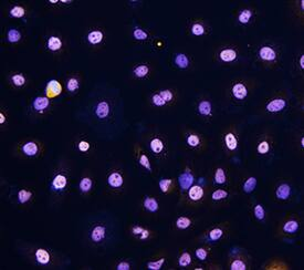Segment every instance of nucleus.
Segmentation results:
<instances>
[{
  "label": "nucleus",
  "mask_w": 304,
  "mask_h": 270,
  "mask_svg": "<svg viewBox=\"0 0 304 270\" xmlns=\"http://www.w3.org/2000/svg\"><path fill=\"white\" fill-rule=\"evenodd\" d=\"M110 236V228L103 222L91 224L87 229V241L93 246H102L107 242Z\"/></svg>",
  "instance_id": "11"
},
{
  "label": "nucleus",
  "mask_w": 304,
  "mask_h": 270,
  "mask_svg": "<svg viewBox=\"0 0 304 270\" xmlns=\"http://www.w3.org/2000/svg\"><path fill=\"white\" fill-rule=\"evenodd\" d=\"M158 187L163 194H172L176 190V182L174 178H162L158 182Z\"/></svg>",
  "instance_id": "43"
},
{
  "label": "nucleus",
  "mask_w": 304,
  "mask_h": 270,
  "mask_svg": "<svg viewBox=\"0 0 304 270\" xmlns=\"http://www.w3.org/2000/svg\"><path fill=\"white\" fill-rule=\"evenodd\" d=\"M257 186H258V178L254 175H249L242 178L239 188L244 194L249 195L251 193L255 192Z\"/></svg>",
  "instance_id": "33"
},
{
  "label": "nucleus",
  "mask_w": 304,
  "mask_h": 270,
  "mask_svg": "<svg viewBox=\"0 0 304 270\" xmlns=\"http://www.w3.org/2000/svg\"><path fill=\"white\" fill-rule=\"evenodd\" d=\"M130 234L132 237H134L140 242H148L154 237V232L152 229H149L145 226L138 225V224L131 226Z\"/></svg>",
  "instance_id": "29"
},
{
  "label": "nucleus",
  "mask_w": 304,
  "mask_h": 270,
  "mask_svg": "<svg viewBox=\"0 0 304 270\" xmlns=\"http://www.w3.org/2000/svg\"><path fill=\"white\" fill-rule=\"evenodd\" d=\"M165 263H166V257L164 255H157L146 263V268L149 270H159L164 267Z\"/></svg>",
  "instance_id": "45"
},
{
  "label": "nucleus",
  "mask_w": 304,
  "mask_h": 270,
  "mask_svg": "<svg viewBox=\"0 0 304 270\" xmlns=\"http://www.w3.org/2000/svg\"><path fill=\"white\" fill-rule=\"evenodd\" d=\"M230 270H248L251 267L250 257L245 253H231L228 261Z\"/></svg>",
  "instance_id": "21"
},
{
  "label": "nucleus",
  "mask_w": 304,
  "mask_h": 270,
  "mask_svg": "<svg viewBox=\"0 0 304 270\" xmlns=\"http://www.w3.org/2000/svg\"><path fill=\"white\" fill-rule=\"evenodd\" d=\"M73 147L79 154L83 156H91L93 154L95 150L94 143L92 142L89 137L84 134H80L74 137L73 140Z\"/></svg>",
  "instance_id": "22"
},
{
  "label": "nucleus",
  "mask_w": 304,
  "mask_h": 270,
  "mask_svg": "<svg viewBox=\"0 0 304 270\" xmlns=\"http://www.w3.org/2000/svg\"><path fill=\"white\" fill-rule=\"evenodd\" d=\"M193 265V257L188 251L180 252L177 258V267L188 268Z\"/></svg>",
  "instance_id": "46"
},
{
  "label": "nucleus",
  "mask_w": 304,
  "mask_h": 270,
  "mask_svg": "<svg viewBox=\"0 0 304 270\" xmlns=\"http://www.w3.org/2000/svg\"><path fill=\"white\" fill-rule=\"evenodd\" d=\"M273 195H275L276 201L286 203L289 202L293 196V186L290 182L280 181L278 182L275 190H273Z\"/></svg>",
  "instance_id": "24"
},
{
  "label": "nucleus",
  "mask_w": 304,
  "mask_h": 270,
  "mask_svg": "<svg viewBox=\"0 0 304 270\" xmlns=\"http://www.w3.org/2000/svg\"><path fill=\"white\" fill-rule=\"evenodd\" d=\"M213 183L217 186H223L228 183V174H227V171L225 167L217 166L214 170Z\"/></svg>",
  "instance_id": "41"
},
{
  "label": "nucleus",
  "mask_w": 304,
  "mask_h": 270,
  "mask_svg": "<svg viewBox=\"0 0 304 270\" xmlns=\"http://www.w3.org/2000/svg\"><path fill=\"white\" fill-rule=\"evenodd\" d=\"M282 51L277 43L264 42L256 50V58L262 67L268 69L277 68L281 62Z\"/></svg>",
  "instance_id": "3"
},
{
  "label": "nucleus",
  "mask_w": 304,
  "mask_h": 270,
  "mask_svg": "<svg viewBox=\"0 0 304 270\" xmlns=\"http://www.w3.org/2000/svg\"><path fill=\"white\" fill-rule=\"evenodd\" d=\"M240 139L238 130L235 125H230L223 131L221 133V146L223 150L228 156L235 155L239 150Z\"/></svg>",
  "instance_id": "10"
},
{
  "label": "nucleus",
  "mask_w": 304,
  "mask_h": 270,
  "mask_svg": "<svg viewBox=\"0 0 304 270\" xmlns=\"http://www.w3.org/2000/svg\"><path fill=\"white\" fill-rule=\"evenodd\" d=\"M184 143L186 145L187 149L194 152H202L206 147H207V141H206L205 136L202 135L197 131H194L192 129H187L184 131L183 133Z\"/></svg>",
  "instance_id": "14"
},
{
  "label": "nucleus",
  "mask_w": 304,
  "mask_h": 270,
  "mask_svg": "<svg viewBox=\"0 0 304 270\" xmlns=\"http://www.w3.org/2000/svg\"><path fill=\"white\" fill-rule=\"evenodd\" d=\"M82 86V75L80 73H70L65 79V91L71 95L76 94Z\"/></svg>",
  "instance_id": "30"
},
{
  "label": "nucleus",
  "mask_w": 304,
  "mask_h": 270,
  "mask_svg": "<svg viewBox=\"0 0 304 270\" xmlns=\"http://www.w3.org/2000/svg\"><path fill=\"white\" fill-rule=\"evenodd\" d=\"M42 45L48 53L54 55V57L63 55L66 48H68L64 37L58 31H50L45 33L42 40Z\"/></svg>",
  "instance_id": "5"
},
{
  "label": "nucleus",
  "mask_w": 304,
  "mask_h": 270,
  "mask_svg": "<svg viewBox=\"0 0 304 270\" xmlns=\"http://www.w3.org/2000/svg\"><path fill=\"white\" fill-rule=\"evenodd\" d=\"M17 154L25 159H38L44 152L42 142L35 139H27L19 142L16 146Z\"/></svg>",
  "instance_id": "9"
},
{
  "label": "nucleus",
  "mask_w": 304,
  "mask_h": 270,
  "mask_svg": "<svg viewBox=\"0 0 304 270\" xmlns=\"http://www.w3.org/2000/svg\"><path fill=\"white\" fill-rule=\"evenodd\" d=\"M187 31L194 37H204L210 32V27L203 19H192L187 23Z\"/></svg>",
  "instance_id": "26"
},
{
  "label": "nucleus",
  "mask_w": 304,
  "mask_h": 270,
  "mask_svg": "<svg viewBox=\"0 0 304 270\" xmlns=\"http://www.w3.org/2000/svg\"><path fill=\"white\" fill-rule=\"evenodd\" d=\"M193 224L194 221L192 217L179 216L176 218V221H175V228H176L177 231H186V229H189L193 226Z\"/></svg>",
  "instance_id": "47"
},
{
  "label": "nucleus",
  "mask_w": 304,
  "mask_h": 270,
  "mask_svg": "<svg viewBox=\"0 0 304 270\" xmlns=\"http://www.w3.org/2000/svg\"><path fill=\"white\" fill-rule=\"evenodd\" d=\"M229 197H230V193L228 191L224 190V188H218V190H215L213 193H211L210 200L214 204L223 203L228 200Z\"/></svg>",
  "instance_id": "49"
},
{
  "label": "nucleus",
  "mask_w": 304,
  "mask_h": 270,
  "mask_svg": "<svg viewBox=\"0 0 304 270\" xmlns=\"http://www.w3.org/2000/svg\"><path fill=\"white\" fill-rule=\"evenodd\" d=\"M149 102H151V104L156 106V108H165V106H167V103L165 102V100L162 98V95L157 92H154L151 98H149Z\"/></svg>",
  "instance_id": "54"
},
{
  "label": "nucleus",
  "mask_w": 304,
  "mask_h": 270,
  "mask_svg": "<svg viewBox=\"0 0 304 270\" xmlns=\"http://www.w3.org/2000/svg\"><path fill=\"white\" fill-rule=\"evenodd\" d=\"M236 20L238 24L244 25H250L251 23H254L256 20V10L251 7H244L238 10L236 16Z\"/></svg>",
  "instance_id": "28"
},
{
  "label": "nucleus",
  "mask_w": 304,
  "mask_h": 270,
  "mask_svg": "<svg viewBox=\"0 0 304 270\" xmlns=\"http://www.w3.org/2000/svg\"><path fill=\"white\" fill-rule=\"evenodd\" d=\"M34 197V193L32 190L27 187L18 188L16 192V202L19 205H27V204L31 203Z\"/></svg>",
  "instance_id": "34"
},
{
  "label": "nucleus",
  "mask_w": 304,
  "mask_h": 270,
  "mask_svg": "<svg viewBox=\"0 0 304 270\" xmlns=\"http://www.w3.org/2000/svg\"><path fill=\"white\" fill-rule=\"evenodd\" d=\"M300 228H301L300 217L296 215V214H291V215H288L285 220L280 223L279 228H278L277 232V236L283 239L293 237L300 232Z\"/></svg>",
  "instance_id": "13"
},
{
  "label": "nucleus",
  "mask_w": 304,
  "mask_h": 270,
  "mask_svg": "<svg viewBox=\"0 0 304 270\" xmlns=\"http://www.w3.org/2000/svg\"><path fill=\"white\" fill-rule=\"evenodd\" d=\"M173 62L175 64V67L180 69V70H186L190 67V64H192V61H190V58L186 53L184 52H178L174 55Z\"/></svg>",
  "instance_id": "42"
},
{
  "label": "nucleus",
  "mask_w": 304,
  "mask_h": 270,
  "mask_svg": "<svg viewBox=\"0 0 304 270\" xmlns=\"http://www.w3.org/2000/svg\"><path fill=\"white\" fill-rule=\"evenodd\" d=\"M290 10L292 16L295 17L297 21L302 24L304 18V0H297V1L290 2Z\"/></svg>",
  "instance_id": "39"
},
{
  "label": "nucleus",
  "mask_w": 304,
  "mask_h": 270,
  "mask_svg": "<svg viewBox=\"0 0 304 270\" xmlns=\"http://www.w3.org/2000/svg\"><path fill=\"white\" fill-rule=\"evenodd\" d=\"M152 72V68L148 63H138L134 65L132 69V74L135 79H146Z\"/></svg>",
  "instance_id": "38"
},
{
  "label": "nucleus",
  "mask_w": 304,
  "mask_h": 270,
  "mask_svg": "<svg viewBox=\"0 0 304 270\" xmlns=\"http://www.w3.org/2000/svg\"><path fill=\"white\" fill-rule=\"evenodd\" d=\"M28 78L22 72H11L8 75V83L12 89H22L27 85Z\"/></svg>",
  "instance_id": "32"
},
{
  "label": "nucleus",
  "mask_w": 304,
  "mask_h": 270,
  "mask_svg": "<svg viewBox=\"0 0 304 270\" xmlns=\"http://www.w3.org/2000/svg\"><path fill=\"white\" fill-rule=\"evenodd\" d=\"M228 228H229L228 223H220L217 224V225L211 226L202 235V241L205 242L206 244H215L223 241V239L227 236Z\"/></svg>",
  "instance_id": "16"
},
{
  "label": "nucleus",
  "mask_w": 304,
  "mask_h": 270,
  "mask_svg": "<svg viewBox=\"0 0 304 270\" xmlns=\"http://www.w3.org/2000/svg\"><path fill=\"white\" fill-rule=\"evenodd\" d=\"M240 58V50L235 44H221L215 50L214 59L221 64L235 63Z\"/></svg>",
  "instance_id": "12"
},
{
  "label": "nucleus",
  "mask_w": 304,
  "mask_h": 270,
  "mask_svg": "<svg viewBox=\"0 0 304 270\" xmlns=\"http://www.w3.org/2000/svg\"><path fill=\"white\" fill-rule=\"evenodd\" d=\"M51 110V101L45 95L35 96L30 102L29 112L34 116H43Z\"/></svg>",
  "instance_id": "20"
},
{
  "label": "nucleus",
  "mask_w": 304,
  "mask_h": 270,
  "mask_svg": "<svg viewBox=\"0 0 304 270\" xmlns=\"http://www.w3.org/2000/svg\"><path fill=\"white\" fill-rule=\"evenodd\" d=\"M94 188V178L90 172H85L79 182V192L81 195H90Z\"/></svg>",
  "instance_id": "31"
},
{
  "label": "nucleus",
  "mask_w": 304,
  "mask_h": 270,
  "mask_svg": "<svg viewBox=\"0 0 304 270\" xmlns=\"http://www.w3.org/2000/svg\"><path fill=\"white\" fill-rule=\"evenodd\" d=\"M158 93L162 95V98L165 100V102H166L167 105H171L176 101V93H175L172 89L159 90Z\"/></svg>",
  "instance_id": "51"
},
{
  "label": "nucleus",
  "mask_w": 304,
  "mask_h": 270,
  "mask_svg": "<svg viewBox=\"0 0 304 270\" xmlns=\"http://www.w3.org/2000/svg\"><path fill=\"white\" fill-rule=\"evenodd\" d=\"M252 88H254V84H252V81L250 80H235L230 83L228 88V98L234 103H241V102H245L248 99Z\"/></svg>",
  "instance_id": "6"
},
{
  "label": "nucleus",
  "mask_w": 304,
  "mask_h": 270,
  "mask_svg": "<svg viewBox=\"0 0 304 270\" xmlns=\"http://www.w3.org/2000/svg\"><path fill=\"white\" fill-rule=\"evenodd\" d=\"M195 181L196 176L192 165L186 164L178 176V184L180 188V194H182L180 198H183L184 195L186 194V192L195 184Z\"/></svg>",
  "instance_id": "19"
},
{
  "label": "nucleus",
  "mask_w": 304,
  "mask_h": 270,
  "mask_svg": "<svg viewBox=\"0 0 304 270\" xmlns=\"http://www.w3.org/2000/svg\"><path fill=\"white\" fill-rule=\"evenodd\" d=\"M196 113L205 121H210L214 118V104L211 102L210 99L203 96V98H199L196 102L195 106Z\"/></svg>",
  "instance_id": "23"
},
{
  "label": "nucleus",
  "mask_w": 304,
  "mask_h": 270,
  "mask_svg": "<svg viewBox=\"0 0 304 270\" xmlns=\"http://www.w3.org/2000/svg\"><path fill=\"white\" fill-rule=\"evenodd\" d=\"M264 269L266 270H289L290 266L286 263L281 261L279 258H273L270 259L269 262H267L264 266Z\"/></svg>",
  "instance_id": "44"
},
{
  "label": "nucleus",
  "mask_w": 304,
  "mask_h": 270,
  "mask_svg": "<svg viewBox=\"0 0 304 270\" xmlns=\"http://www.w3.org/2000/svg\"><path fill=\"white\" fill-rule=\"evenodd\" d=\"M72 182V170L68 162L56 164L48 177L49 193L53 202H60L68 195Z\"/></svg>",
  "instance_id": "1"
},
{
  "label": "nucleus",
  "mask_w": 304,
  "mask_h": 270,
  "mask_svg": "<svg viewBox=\"0 0 304 270\" xmlns=\"http://www.w3.org/2000/svg\"><path fill=\"white\" fill-rule=\"evenodd\" d=\"M6 40L10 44L19 43L22 40V33L17 28H9L6 33Z\"/></svg>",
  "instance_id": "48"
},
{
  "label": "nucleus",
  "mask_w": 304,
  "mask_h": 270,
  "mask_svg": "<svg viewBox=\"0 0 304 270\" xmlns=\"http://www.w3.org/2000/svg\"><path fill=\"white\" fill-rule=\"evenodd\" d=\"M206 193H207V191L203 185L194 184L180 200L188 206H197L204 202Z\"/></svg>",
  "instance_id": "18"
},
{
  "label": "nucleus",
  "mask_w": 304,
  "mask_h": 270,
  "mask_svg": "<svg viewBox=\"0 0 304 270\" xmlns=\"http://www.w3.org/2000/svg\"><path fill=\"white\" fill-rule=\"evenodd\" d=\"M251 214L255 220L259 223H264L267 220L266 208L259 202H255L251 204Z\"/></svg>",
  "instance_id": "40"
},
{
  "label": "nucleus",
  "mask_w": 304,
  "mask_h": 270,
  "mask_svg": "<svg viewBox=\"0 0 304 270\" xmlns=\"http://www.w3.org/2000/svg\"><path fill=\"white\" fill-rule=\"evenodd\" d=\"M132 35L133 38L137 40V41H146V40L149 38V34L146 31L145 29H143L141 27H135L133 29L132 31Z\"/></svg>",
  "instance_id": "52"
},
{
  "label": "nucleus",
  "mask_w": 304,
  "mask_h": 270,
  "mask_svg": "<svg viewBox=\"0 0 304 270\" xmlns=\"http://www.w3.org/2000/svg\"><path fill=\"white\" fill-rule=\"evenodd\" d=\"M112 103L106 99H101L93 106V114L99 121H106L112 116Z\"/></svg>",
  "instance_id": "25"
},
{
  "label": "nucleus",
  "mask_w": 304,
  "mask_h": 270,
  "mask_svg": "<svg viewBox=\"0 0 304 270\" xmlns=\"http://www.w3.org/2000/svg\"><path fill=\"white\" fill-rule=\"evenodd\" d=\"M275 147V136L270 132H264L258 135L255 144L256 154L260 157H268L272 154Z\"/></svg>",
  "instance_id": "15"
},
{
  "label": "nucleus",
  "mask_w": 304,
  "mask_h": 270,
  "mask_svg": "<svg viewBox=\"0 0 304 270\" xmlns=\"http://www.w3.org/2000/svg\"><path fill=\"white\" fill-rule=\"evenodd\" d=\"M304 70V54L303 52H299L295 59H293V71L299 75L303 73Z\"/></svg>",
  "instance_id": "50"
},
{
  "label": "nucleus",
  "mask_w": 304,
  "mask_h": 270,
  "mask_svg": "<svg viewBox=\"0 0 304 270\" xmlns=\"http://www.w3.org/2000/svg\"><path fill=\"white\" fill-rule=\"evenodd\" d=\"M106 34L103 28L92 27L84 35V42L91 49H100L105 42Z\"/></svg>",
  "instance_id": "17"
},
{
  "label": "nucleus",
  "mask_w": 304,
  "mask_h": 270,
  "mask_svg": "<svg viewBox=\"0 0 304 270\" xmlns=\"http://www.w3.org/2000/svg\"><path fill=\"white\" fill-rule=\"evenodd\" d=\"M210 255V247L209 246H203L199 247L195 251V256L199 262H206Z\"/></svg>",
  "instance_id": "53"
},
{
  "label": "nucleus",
  "mask_w": 304,
  "mask_h": 270,
  "mask_svg": "<svg viewBox=\"0 0 304 270\" xmlns=\"http://www.w3.org/2000/svg\"><path fill=\"white\" fill-rule=\"evenodd\" d=\"M143 210L149 214H156L159 211V202L156 197L146 195L142 200Z\"/></svg>",
  "instance_id": "37"
},
{
  "label": "nucleus",
  "mask_w": 304,
  "mask_h": 270,
  "mask_svg": "<svg viewBox=\"0 0 304 270\" xmlns=\"http://www.w3.org/2000/svg\"><path fill=\"white\" fill-rule=\"evenodd\" d=\"M134 157H135V161L137 162V164L140 165L144 171H146L148 173H151L153 171L152 167V162L151 159L145 150L140 144L134 145Z\"/></svg>",
  "instance_id": "27"
},
{
  "label": "nucleus",
  "mask_w": 304,
  "mask_h": 270,
  "mask_svg": "<svg viewBox=\"0 0 304 270\" xmlns=\"http://www.w3.org/2000/svg\"><path fill=\"white\" fill-rule=\"evenodd\" d=\"M125 172L120 166H113L107 170L105 183L107 191L112 194H120L125 187Z\"/></svg>",
  "instance_id": "8"
},
{
  "label": "nucleus",
  "mask_w": 304,
  "mask_h": 270,
  "mask_svg": "<svg viewBox=\"0 0 304 270\" xmlns=\"http://www.w3.org/2000/svg\"><path fill=\"white\" fill-rule=\"evenodd\" d=\"M8 119H9V116H8L7 111L3 108H1V110H0V125H1V130L4 129L6 125L8 124V121H9Z\"/></svg>",
  "instance_id": "56"
},
{
  "label": "nucleus",
  "mask_w": 304,
  "mask_h": 270,
  "mask_svg": "<svg viewBox=\"0 0 304 270\" xmlns=\"http://www.w3.org/2000/svg\"><path fill=\"white\" fill-rule=\"evenodd\" d=\"M62 85H61L58 80H50L47 85H45L44 93L45 96H48L49 99H53L62 93Z\"/></svg>",
  "instance_id": "35"
},
{
  "label": "nucleus",
  "mask_w": 304,
  "mask_h": 270,
  "mask_svg": "<svg viewBox=\"0 0 304 270\" xmlns=\"http://www.w3.org/2000/svg\"><path fill=\"white\" fill-rule=\"evenodd\" d=\"M147 146L152 154L156 157L157 160L162 161L168 156V141L166 136L158 132H152L147 136Z\"/></svg>",
  "instance_id": "7"
},
{
  "label": "nucleus",
  "mask_w": 304,
  "mask_h": 270,
  "mask_svg": "<svg viewBox=\"0 0 304 270\" xmlns=\"http://www.w3.org/2000/svg\"><path fill=\"white\" fill-rule=\"evenodd\" d=\"M30 263L40 268H55L59 266L60 261L56 254L49 248L34 246L25 251Z\"/></svg>",
  "instance_id": "2"
},
{
  "label": "nucleus",
  "mask_w": 304,
  "mask_h": 270,
  "mask_svg": "<svg viewBox=\"0 0 304 270\" xmlns=\"http://www.w3.org/2000/svg\"><path fill=\"white\" fill-rule=\"evenodd\" d=\"M28 14V9L23 3H12L8 10V16L13 19H24Z\"/></svg>",
  "instance_id": "36"
},
{
  "label": "nucleus",
  "mask_w": 304,
  "mask_h": 270,
  "mask_svg": "<svg viewBox=\"0 0 304 270\" xmlns=\"http://www.w3.org/2000/svg\"><path fill=\"white\" fill-rule=\"evenodd\" d=\"M132 268L133 264L130 261H126V259H121L114 265V269L116 270H131Z\"/></svg>",
  "instance_id": "55"
},
{
  "label": "nucleus",
  "mask_w": 304,
  "mask_h": 270,
  "mask_svg": "<svg viewBox=\"0 0 304 270\" xmlns=\"http://www.w3.org/2000/svg\"><path fill=\"white\" fill-rule=\"evenodd\" d=\"M289 106V95L286 91H277L265 101L262 111L267 115L282 114Z\"/></svg>",
  "instance_id": "4"
}]
</instances>
